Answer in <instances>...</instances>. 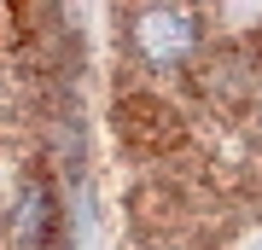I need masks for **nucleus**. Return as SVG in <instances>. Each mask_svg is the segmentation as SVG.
I'll use <instances>...</instances> for the list:
<instances>
[{"instance_id":"1","label":"nucleus","mask_w":262,"mask_h":250,"mask_svg":"<svg viewBox=\"0 0 262 250\" xmlns=\"http://www.w3.org/2000/svg\"><path fill=\"white\" fill-rule=\"evenodd\" d=\"M105 134L128 250L262 227V6H111Z\"/></svg>"},{"instance_id":"2","label":"nucleus","mask_w":262,"mask_h":250,"mask_svg":"<svg viewBox=\"0 0 262 250\" xmlns=\"http://www.w3.org/2000/svg\"><path fill=\"white\" fill-rule=\"evenodd\" d=\"M64 47V12L0 6V250L64 244L58 140L76 134L64 117L76 82Z\"/></svg>"}]
</instances>
